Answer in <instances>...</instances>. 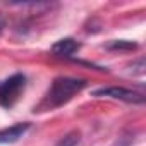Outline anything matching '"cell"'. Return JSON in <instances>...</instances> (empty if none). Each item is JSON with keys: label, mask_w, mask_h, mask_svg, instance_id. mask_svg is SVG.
Instances as JSON below:
<instances>
[{"label": "cell", "mask_w": 146, "mask_h": 146, "mask_svg": "<svg viewBox=\"0 0 146 146\" xmlns=\"http://www.w3.org/2000/svg\"><path fill=\"white\" fill-rule=\"evenodd\" d=\"M86 81L84 79H76V78H57L48 93L45 95L43 102L40 103L38 108H45V110H50V108H57V107H62L64 103H67L74 95H78L83 88H86Z\"/></svg>", "instance_id": "1"}, {"label": "cell", "mask_w": 146, "mask_h": 146, "mask_svg": "<svg viewBox=\"0 0 146 146\" xmlns=\"http://www.w3.org/2000/svg\"><path fill=\"white\" fill-rule=\"evenodd\" d=\"M26 88V76L21 72H16L11 78L0 83V105L11 108L21 96V93Z\"/></svg>", "instance_id": "2"}, {"label": "cell", "mask_w": 146, "mask_h": 146, "mask_svg": "<svg viewBox=\"0 0 146 146\" xmlns=\"http://www.w3.org/2000/svg\"><path fill=\"white\" fill-rule=\"evenodd\" d=\"M93 96H110V98H115V100H122V102H127V103H144V95L139 93V91H134V90H127V88H122V86H110V88H100V90H95L93 91Z\"/></svg>", "instance_id": "3"}, {"label": "cell", "mask_w": 146, "mask_h": 146, "mask_svg": "<svg viewBox=\"0 0 146 146\" xmlns=\"http://www.w3.org/2000/svg\"><path fill=\"white\" fill-rule=\"evenodd\" d=\"M29 129V122H23V124H16L5 129H0V144H12L16 141H19Z\"/></svg>", "instance_id": "4"}, {"label": "cell", "mask_w": 146, "mask_h": 146, "mask_svg": "<svg viewBox=\"0 0 146 146\" xmlns=\"http://www.w3.org/2000/svg\"><path fill=\"white\" fill-rule=\"evenodd\" d=\"M79 50V43L72 38H64V40H58L53 46H52V52L58 57H70L72 53H76Z\"/></svg>", "instance_id": "5"}, {"label": "cell", "mask_w": 146, "mask_h": 146, "mask_svg": "<svg viewBox=\"0 0 146 146\" xmlns=\"http://www.w3.org/2000/svg\"><path fill=\"white\" fill-rule=\"evenodd\" d=\"M79 141H81V132H79V131H72V132L65 134V136L57 143V146H78Z\"/></svg>", "instance_id": "6"}, {"label": "cell", "mask_w": 146, "mask_h": 146, "mask_svg": "<svg viewBox=\"0 0 146 146\" xmlns=\"http://www.w3.org/2000/svg\"><path fill=\"white\" fill-rule=\"evenodd\" d=\"M136 46H137V45H136V43H131V41H113V43L108 45V48H113V50H124V48L132 50V48H136Z\"/></svg>", "instance_id": "7"}, {"label": "cell", "mask_w": 146, "mask_h": 146, "mask_svg": "<svg viewBox=\"0 0 146 146\" xmlns=\"http://www.w3.org/2000/svg\"><path fill=\"white\" fill-rule=\"evenodd\" d=\"M4 26H5V23H4V17L0 16V33H2V29H4Z\"/></svg>", "instance_id": "8"}]
</instances>
